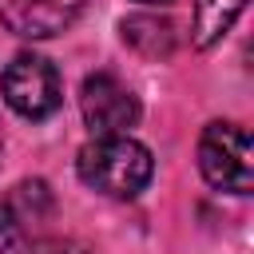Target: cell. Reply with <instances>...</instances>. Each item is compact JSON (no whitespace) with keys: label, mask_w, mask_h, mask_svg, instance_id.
<instances>
[{"label":"cell","mask_w":254,"mask_h":254,"mask_svg":"<svg viewBox=\"0 0 254 254\" xmlns=\"http://www.w3.org/2000/svg\"><path fill=\"white\" fill-rule=\"evenodd\" d=\"M75 171L91 190L107 198H135L147 190L155 159L131 135H91V143H83L75 155Z\"/></svg>","instance_id":"1"},{"label":"cell","mask_w":254,"mask_h":254,"mask_svg":"<svg viewBox=\"0 0 254 254\" xmlns=\"http://www.w3.org/2000/svg\"><path fill=\"white\" fill-rule=\"evenodd\" d=\"M56 194L44 179H20L0 194V246L8 254H32L52 238Z\"/></svg>","instance_id":"2"},{"label":"cell","mask_w":254,"mask_h":254,"mask_svg":"<svg viewBox=\"0 0 254 254\" xmlns=\"http://www.w3.org/2000/svg\"><path fill=\"white\" fill-rule=\"evenodd\" d=\"M198 171L214 190L250 194L254 187V163H250V135L242 123L214 119L198 135Z\"/></svg>","instance_id":"3"},{"label":"cell","mask_w":254,"mask_h":254,"mask_svg":"<svg viewBox=\"0 0 254 254\" xmlns=\"http://www.w3.org/2000/svg\"><path fill=\"white\" fill-rule=\"evenodd\" d=\"M0 95H4V103H8L20 119L40 123V119H48V115L60 111V103H64V83H60V71H56L44 56L20 52V56H12V64H8L4 75H0Z\"/></svg>","instance_id":"4"},{"label":"cell","mask_w":254,"mask_h":254,"mask_svg":"<svg viewBox=\"0 0 254 254\" xmlns=\"http://www.w3.org/2000/svg\"><path fill=\"white\" fill-rule=\"evenodd\" d=\"M79 111L91 135H127L139 123V99L135 91L111 75V71H91L79 87Z\"/></svg>","instance_id":"5"},{"label":"cell","mask_w":254,"mask_h":254,"mask_svg":"<svg viewBox=\"0 0 254 254\" xmlns=\"http://www.w3.org/2000/svg\"><path fill=\"white\" fill-rule=\"evenodd\" d=\"M83 8L87 0H0V24L24 40H48L67 32Z\"/></svg>","instance_id":"6"},{"label":"cell","mask_w":254,"mask_h":254,"mask_svg":"<svg viewBox=\"0 0 254 254\" xmlns=\"http://www.w3.org/2000/svg\"><path fill=\"white\" fill-rule=\"evenodd\" d=\"M123 44H131L143 60H167L175 52V24L167 16H151V12H135L119 24Z\"/></svg>","instance_id":"7"},{"label":"cell","mask_w":254,"mask_h":254,"mask_svg":"<svg viewBox=\"0 0 254 254\" xmlns=\"http://www.w3.org/2000/svg\"><path fill=\"white\" fill-rule=\"evenodd\" d=\"M242 8H246V0H198L194 4V28H190V40H194V48H214L230 28H234V20L242 16Z\"/></svg>","instance_id":"8"},{"label":"cell","mask_w":254,"mask_h":254,"mask_svg":"<svg viewBox=\"0 0 254 254\" xmlns=\"http://www.w3.org/2000/svg\"><path fill=\"white\" fill-rule=\"evenodd\" d=\"M139 4H171V0H139Z\"/></svg>","instance_id":"9"},{"label":"cell","mask_w":254,"mask_h":254,"mask_svg":"<svg viewBox=\"0 0 254 254\" xmlns=\"http://www.w3.org/2000/svg\"><path fill=\"white\" fill-rule=\"evenodd\" d=\"M0 147H4V131H0Z\"/></svg>","instance_id":"10"}]
</instances>
